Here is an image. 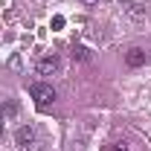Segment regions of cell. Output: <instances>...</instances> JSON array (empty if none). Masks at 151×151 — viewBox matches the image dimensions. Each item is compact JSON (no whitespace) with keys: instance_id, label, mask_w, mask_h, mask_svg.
<instances>
[{"instance_id":"1","label":"cell","mask_w":151,"mask_h":151,"mask_svg":"<svg viewBox=\"0 0 151 151\" xmlns=\"http://www.w3.org/2000/svg\"><path fill=\"white\" fill-rule=\"evenodd\" d=\"M29 96L35 99L38 108H50V105L55 102V87L47 84V81H35V84L29 87Z\"/></svg>"},{"instance_id":"2","label":"cell","mask_w":151,"mask_h":151,"mask_svg":"<svg viewBox=\"0 0 151 151\" xmlns=\"http://www.w3.org/2000/svg\"><path fill=\"white\" fill-rule=\"evenodd\" d=\"M38 139V134L32 125H20L18 131H15V142H18V148H32Z\"/></svg>"},{"instance_id":"3","label":"cell","mask_w":151,"mask_h":151,"mask_svg":"<svg viewBox=\"0 0 151 151\" xmlns=\"http://www.w3.org/2000/svg\"><path fill=\"white\" fill-rule=\"evenodd\" d=\"M58 67H61L58 55H44V58L35 64V73H38V76H52V73H58Z\"/></svg>"},{"instance_id":"4","label":"cell","mask_w":151,"mask_h":151,"mask_svg":"<svg viewBox=\"0 0 151 151\" xmlns=\"http://www.w3.org/2000/svg\"><path fill=\"white\" fill-rule=\"evenodd\" d=\"M125 64H128V67H142V64H145V50H139V47L128 50V52H125Z\"/></svg>"},{"instance_id":"5","label":"cell","mask_w":151,"mask_h":151,"mask_svg":"<svg viewBox=\"0 0 151 151\" xmlns=\"http://www.w3.org/2000/svg\"><path fill=\"white\" fill-rule=\"evenodd\" d=\"M125 12H128V18H134V20H142V18H145V9H142L139 3H128Z\"/></svg>"},{"instance_id":"6","label":"cell","mask_w":151,"mask_h":151,"mask_svg":"<svg viewBox=\"0 0 151 151\" xmlns=\"http://www.w3.org/2000/svg\"><path fill=\"white\" fill-rule=\"evenodd\" d=\"M70 55H73V61H90V50L78 44V47H73V52H70Z\"/></svg>"},{"instance_id":"7","label":"cell","mask_w":151,"mask_h":151,"mask_svg":"<svg viewBox=\"0 0 151 151\" xmlns=\"http://www.w3.org/2000/svg\"><path fill=\"white\" fill-rule=\"evenodd\" d=\"M64 23H67V20H64V15H55L50 26H52V29H64Z\"/></svg>"},{"instance_id":"8","label":"cell","mask_w":151,"mask_h":151,"mask_svg":"<svg viewBox=\"0 0 151 151\" xmlns=\"http://www.w3.org/2000/svg\"><path fill=\"white\" fill-rule=\"evenodd\" d=\"M105 151H128V145H125V142H113V145H108Z\"/></svg>"},{"instance_id":"9","label":"cell","mask_w":151,"mask_h":151,"mask_svg":"<svg viewBox=\"0 0 151 151\" xmlns=\"http://www.w3.org/2000/svg\"><path fill=\"white\" fill-rule=\"evenodd\" d=\"M15 111H18L15 105H6V108H3V116H15Z\"/></svg>"},{"instance_id":"10","label":"cell","mask_w":151,"mask_h":151,"mask_svg":"<svg viewBox=\"0 0 151 151\" xmlns=\"http://www.w3.org/2000/svg\"><path fill=\"white\" fill-rule=\"evenodd\" d=\"M81 3H84V6H96L99 0H81Z\"/></svg>"},{"instance_id":"11","label":"cell","mask_w":151,"mask_h":151,"mask_svg":"<svg viewBox=\"0 0 151 151\" xmlns=\"http://www.w3.org/2000/svg\"><path fill=\"white\" fill-rule=\"evenodd\" d=\"M0 131H3V116H0Z\"/></svg>"}]
</instances>
